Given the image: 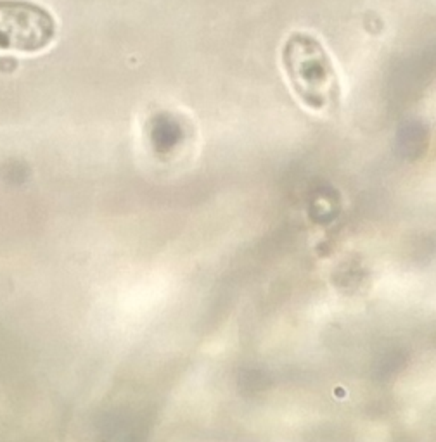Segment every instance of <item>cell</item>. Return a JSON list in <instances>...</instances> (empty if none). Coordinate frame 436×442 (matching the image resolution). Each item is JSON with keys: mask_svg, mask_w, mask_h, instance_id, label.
I'll list each match as a JSON object with an SVG mask.
<instances>
[{"mask_svg": "<svg viewBox=\"0 0 436 442\" xmlns=\"http://www.w3.org/2000/svg\"><path fill=\"white\" fill-rule=\"evenodd\" d=\"M58 25L45 8L26 0H0V51L33 54L47 49Z\"/></svg>", "mask_w": 436, "mask_h": 442, "instance_id": "cell-2", "label": "cell"}, {"mask_svg": "<svg viewBox=\"0 0 436 442\" xmlns=\"http://www.w3.org/2000/svg\"><path fill=\"white\" fill-rule=\"evenodd\" d=\"M289 86L312 112L331 114L341 102V86L331 56L321 40L307 32L288 36L281 52Z\"/></svg>", "mask_w": 436, "mask_h": 442, "instance_id": "cell-1", "label": "cell"}]
</instances>
